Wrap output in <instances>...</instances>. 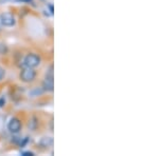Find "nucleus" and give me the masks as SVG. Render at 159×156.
I'll list each match as a JSON object with an SVG mask.
<instances>
[{
  "label": "nucleus",
  "mask_w": 159,
  "mask_h": 156,
  "mask_svg": "<svg viewBox=\"0 0 159 156\" xmlns=\"http://www.w3.org/2000/svg\"><path fill=\"white\" fill-rule=\"evenodd\" d=\"M24 62L25 68H35L40 63V58L36 54H29L25 56Z\"/></svg>",
  "instance_id": "1"
},
{
  "label": "nucleus",
  "mask_w": 159,
  "mask_h": 156,
  "mask_svg": "<svg viewBox=\"0 0 159 156\" xmlns=\"http://www.w3.org/2000/svg\"><path fill=\"white\" fill-rule=\"evenodd\" d=\"M35 76H36V72L33 70V68H25L20 74V79L24 82H31L35 79Z\"/></svg>",
  "instance_id": "2"
},
{
  "label": "nucleus",
  "mask_w": 159,
  "mask_h": 156,
  "mask_svg": "<svg viewBox=\"0 0 159 156\" xmlns=\"http://www.w3.org/2000/svg\"><path fill=\"white\" fill-rule=\"evenodd\" d=\"M0 21L4 27H12L15 24V17L11 13H3L0 16Z\"/></svg>",
  "instance_id": "3"
},
{
  "label": "nucleus",
  "mask_w": 159,
  "mask_h": 156,
  "mask_svg": "<svg viewBox=\"0 0 159 156\" xmlns=\"http://www.w3.org/2000/svg\"><path fill=\"white\" fill-rule=\"evenodd\" d=\"M43 90L46 91H53V88H54V84H53V72H52V66L50 68V72L46 76V79L43 81Z\"/></svg>",
  "instance_id": "4"
},
{
  "label": "nucleus",
  "mask_w": 159,
  "mask_h": 156,
  "mask_svg": "<svg viewBox=\"0 0 159 156\" xmlns=\"http://www.w3.org/2000/svg\"><path fill=\"white\" fill-rule=\"evenodd\" d=\"M7 128L12 133H18L19 130L21 129V122L18 118H12L7 124Z\"/></svg>",
  "instance_id": "5"
},
{
  "label": "nucleus",
  "mask_w": 159,
  "mask_h": 156,
  "mask_svg": "<svg viewBox=\"0 0 159 156\" xmlns=\"http://www.w3.org/2000/svg\"><path fill=\"white\" fill-rule=\"evenodd\" d=\"M53 144V140L52 138H43L42 141H40V145H43V147H48V145H51Z\"/></svg>",
  "instance_id": "6"
},
{
  "label": "nucleus",
  "mask_w": 159,
  "mask_h": 156,
  "mask_svg": "<svg viewBox=\"0 0 159 156\" xmlns=\"http://www.w3.org/2000/svg\"><path fill=\"white\" fill-rule=\"evenodd\" d=\"M4 75H6V72H4L3 69H2L1 66H0V80H1V79L4 77Z\"/></svg>",
  "instance_id": "7"
},
{
  "label": "nucleus",
  "mask_w": 159,
  "mask_h": 156,
  "mask_svg": "<svg viewBox=\"0 0 159 156\" xmlns=\"http://www.w3.org/2000/svg\"><path fill=\"white\" fill-rule=\"evenodd\" d=\"M22 155H24V156H33V155H34V153H32V152H25V153H22Z\"/></svg>",
  "instance_id": "8"
}]
</instances>
